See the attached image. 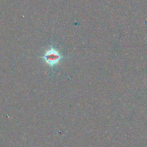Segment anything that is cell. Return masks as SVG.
<instances>
[{
    "mask_svg": "<svg viewBox=\"0 0 147 147\" xmlns=\"http://www.w3.org/2000/svg\"><path fill=\"white\" fill-rule=\"evenodd\" d=\"M41 58L43 62L49 67H53L57 65L62 61L63 56L61 53L55 47H50L45 51Z\"/></svg>",
    "mask_w": 147,
    "mask_h": 147,
    "instance_id": "cell-1",
    "label": "cell"
}]
</instances>
